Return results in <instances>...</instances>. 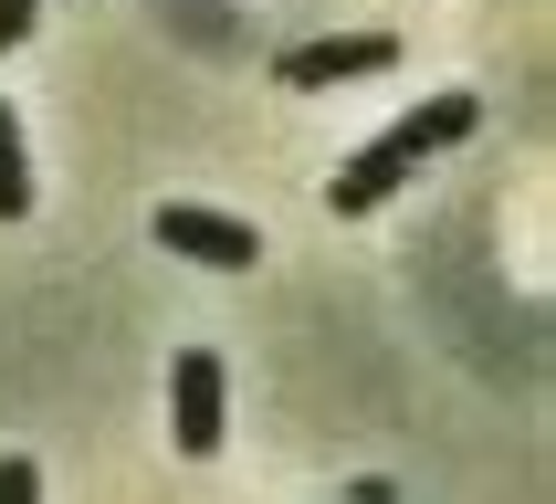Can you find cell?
<instances>
[{
    "mask_svg": "<svg viewBox=\"0 0 556 504\" xmlns=\"http://www.w3.org/2000/svg\"><path fill=\"white\" fill-rule=\"evenodd\" d=\"M0 504H42V472H31V452H0Z\"/></svg>",
    "mask_w": 556,
    "mask_h": 504,
    "instance_id": "obj_6",
    "label": "cell"
},
{
    "mask_svg": "<svg viewBox=\"0 0 556 504\" xmlns=\"http://www.w3.org/2000/svg\"><path fill=\"white\" fill-rule=\"evenodd\" d=\"M337 504H400V494H389V483H346Z\"/></svg>",
    "mask_w": 556,
    "mask_h": 504,
    "instance_id": "obj_8",
    "label": "cell"
},
{
    "mask_svg": "<svg viewBox=\"0 0 556 504\" xmlns=\"http://www.w3.org/2000/svg\"><path fill=\"white\" fill-rule=\"evenodd\" d=\"M472 126H483V105H472L463 85H452V94H431V105H409L400 126H378L368 148H357V158L337 168V179H326V211H337V220H368L378 200H400V189L420 179V158L463 148Z\"/></svg>",
    "mask_w": 556,
    "mask_h": 504,
    "instance_id": "obj_1",
    "label": "cell"
},
{
    "mask_svg": "<svg viewBox=\"0 0 556 504\" xmlns=\"http://www.w3.org/2000/svg\"><path fill=\"white\" fill-rule=\"evenodd\" d=\"M389 63H400V42H389V32H337V42H294V53L274 63V85L326 94V85H357V74H389Z\"/></svg>",
    "mask_w": 556,
    "mask_h": 504,
    "instance_id": "obj_4",
    "label": "cell"
},
{
    "mask_svg": "<svg viewBox=\"0 0 556 504\" xmlns=\"http://www.w3.org/2000/svg\"><path fill=\"white\" fill-rule=\"evenodd\" d=\"M157 242L189 252V263H211V274H252V263H263V231L231 220V211H200V200H168V211H157Z\"/></svg>",
    "mask_w": 556,
    "mask_h": 504,
    "instance_id": "obj_2",
    "label": "cell"
},
{
    "mask_svg": "<svg viewBox=\"0 0 556 504\" xmlns=\"http://www.w3.org/2000/svg\"><path fill=\"white\" fill-rule=\"evenodd\" d=\"M31 211V168H22V116L0 105V220H22Z\"/></svg>",
    "mask_w": 556,
    "mask_h": 504,
    "instance_id": "obj_5",
    "label": "cell"
},
{
    "mask_svg": "<svg viewBox=\"0 0 556 504\" xmlns=\"http://www.w3.org/2000/svg\"><path fill=\"white\" fill-rule=\"evenodd\" d=\"M168 431H179V452L189 463H211L220 452V420H231V389H220V357L211 346H179V368H168Z\"/></svg>",
    "mask_w": 556,
    "mask_h": 504,
    "instance_id": "obj_3",
    "label": "cell"
},
{
    "mask_svg": "<svg viewBox=\"0 0 556 504\" xmlns=\"http://www.w3.org/2000/svg\"><path fill=\"white\" fill-rule=\"evenodd\" d=\"M31 22H42V0H0V53H11V42H22Z\"/></svg>",
    "mask_w": 556,
    "mask_h": 504,
    "instance_id": "obj_7",
    "label": "cell"
}]
</instances>
